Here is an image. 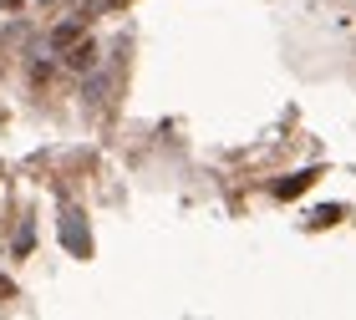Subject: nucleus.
Wrapping results in <instances>:
<instances>
[{"instance_id": "obj_1", "label": "nucleus", "mask_w": 356, "mask_h": 320, "mask_svg": "<svg viewBox=\"0 0 356 320\" xmlns=\"http://www.w3.org/2000/svg\"><path fill=\"white\" fill-rule=\"evenodd\" d=\"M311 183H316V173H290L285 183H275V199H296V194H305Z\"/></svg>"}, {"instance_id": "obj_2", "label": "nucleus", "mask_w": 356, "mask_h": 320, "mask_svg": "<svg viewBox=\"0 0 356 320\" xmlns=\"http://www.w3.org/2000/svg\"><path fill=\"white\" fill-rule=\"evenodd\" d=\"M92 56H97V51L82 41V46H72V51H67V67H72V71H87V67H92Z\"/></svg>"}, {"instance_id": "obj_3", "label": "nucleus", "mask_w": 356, "mask_h": 320, "mask_svg": "<svg viewBox=\"0 0 356 320\" xmlns=\"http://www.w3.org/2000/svg\"><path fill=\"white\" fill-rule=\"evenodd\" d=\"M61 234L72 239V249H76V254H87V229H76V214H67V224H61Z\"/></svg>"}, {"instance_id": "obj_4", "label": "nucleus", "mask_w": 356, "mask_h": 320, "mask_svg": "<svg viewBox=\"0 0 356 320\" xmlns=\"http://www.w3.org/2000/svg\"><path fill=\"white\" fill-rule=\"evenodd\" d=\"M82 36V21H67V26H56V36H51V46H61V51H67V46Z\"/></svg>"}]
</instances>
